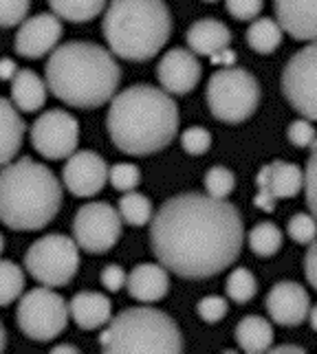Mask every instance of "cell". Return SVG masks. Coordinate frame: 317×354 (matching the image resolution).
<instances>
[{"label":"cell","mask_w":317,"mask_h":354,"mask_svg":"<svg viewBox=\"0 0 317 354\" xmlns=\"http://www.w3.org/2000/svg\"><path fill=\"white\" fill-rule=\"evenodd\" d=\"M242 218L225 198L210 194H179L152 218L150 244L167 271L185 279L218 275L238 260Z\"/></svg>","instance_id":"cell-1"},{"label":"cell","mask_w":317,"mask_h":354,"mask_svg":"<svg viewBox=\"0 0 317 354\" xmlns=\"http://www.w3.org/2000/svg\"><path fill=\"white\" fill-rule=\"evenodd\" d=\"M106 128L115 148L124 154H154L176 137L179 108L170 93L150 84H135L111 100Z\"/></svg>","instance_id":"cell-2"},{"label":"cell","mask_w":317,"mask_h":354,"mask_svg":"<svg viewBox=\"0 0 317 354\" xmlns=\"http://www.w3.org/2000/svg\"><path fill=\"white\" fill-rule=\"evenodd\" d=\"M46 86L73 108H100L111 102L121 82V68L111 51L93 42H66L48 55Z\"/></svg>","instance_id":"cell-3"},{"label":"cell","mask_w":317,"mask_h":354,"mask_svg":"<svg viewBox=\"0 0 317 354\" xmlns=\"http://www.w3.org/2000/svg\"><path fill=\"white\" fill-rule=\"evenodd\" d=\"M62 207V185L44 163L24 156L0 169V223L14 231L44 229Z\"/></svg>","instance_id":"cell-4"},{"label":"cell","mask_w":317,"mask_h":354,"mask_svg":"<svg viewBox=\"0 0 317 354\" xmlns=\"http://www.w3.org/2000/svg\"><path fill=\"white\" fill-rule=\"evenodd\" d=\"M102 31L115 55L145 62L170 40L172 16L163 0H111Z\"/></svg>","instance_id":"cell-5"},{"label":"cell","mask_w":317,"mask_h":354,"mask_svg":"<svg viewBox=\"0 0 317 354\" xmlns=\"http://www.w3.org/2000/svg\"><path fill=\"white\" fill-rule=\"evenodd\" d=\"M100 346L104 352H181L183 337L167 313L137 306L121 310L108 322Z\"/></svg>","instance_id":"cell-6"},{"label":"cell","mask_w":317,"mask_h":354,"mask_svg":"<svg viewBox=\"0 0 317 354\" xmlns=\"http://www.w3.org/2000/svg\"><path fill=\"white\" fill-rule=\"evenodd\" d=\"M260 104V84L249 71L227 66L216 71L207 82V106L218 121L242 124Z\"/></svg>","instance_id":"cell-7"},{"label":"cell","mask_w":317,"mask_h":354,"mask_svg":"<svg viewBox=\"0 0 317 354\" xmlns=\"http://www.w3.org/2000/svg\"><path fill=\"white\" fill-rule=\"evenodd\" d=\"M24 266L42 286H66L80 268V244L62 234L42 236L24 253Z\"/></svg>","instance_id":"cell-8"},{"label":"cell","mask_w":317,"mask_h":354,"mask_svg":"<svg viewBox=\"0 0 317 354\" xmlns=\"http://www.w3.org/2000/svg\"><path fill=\"white\" fill-rule=\"evenodd\" d=\"M69 317V304L57 292H53L51 286H40L20 297L16 324L27 339L44 344V341H53L62 335Z\"/></svg>","instance_id":"cell-9"},{"label":"cell","mask_w":317,"mask_h":354,"mask_svg":"<svg viewBox=\"0 0 317 354\" xmlns=\"http://www.w3.org/2000/svg\"><path fill=\"white\" fill-rule=\"evenodd\" d=\"M121 214L108 203H89L73 218V238L87 253L111 251L121 238Z\"/></svg>","instance_id":"cell-10"},{"label":"cell","mask_w":317,"mask_h":354,"mask_svg":"<svg viewBox=\"0 0 317 354\" xmlns=\"http://www.w3.org/2000/svg\"><path fill=\"white\" fill-rule=\"evenodd\" d=\"M282 93L302 117L317 121V42H309L287 62Z\"/></svg>","instance_id":"cell-11"},{"label":"cell","mask_w":317,"mask_h":354,"mask_svg":"<svg viewBox=\"0 0 317 354\" xmlns=\"http://www.w3.org/2000/svg\"><path fill=\"white\" fill-rule=\"evenodd\" d=\"M80 141V124L78 119L66 111H46L35 119L31 126V145L35 152L51 161L69 158L78 148Z\"/></svg>","instance_id":"cell-12"},{"label":"cell","mask_w":317,"mask_h":354,"mask_svg":"<svg viewBox=\"0 0 317 354\" xmlns=\"http://www.w3.org/2000/svg\"><path fill=\"white\" fill-rule=\"evenodd\" d=\"M111 174V167L106 165L104 158L91 152V150H82V152H73L62 169V183L64 187L78 198H91L95 194H100Z\"/></svg>","instance_id":"cell-13"},{"label":"cell","mask_w":317,"mask_h":354,"mask_svg":"<svg viewBox=\"0 0 317 354\" xmlns=\"http://www.w3.org/2000/svg\"><path fill=\"white\" fill-rule=\"evenodd\" d=\"M62 22L55 14H38L27 18L18 29L16 35V53L27 59H40L46 53L57 48V42L62 38Z\"/></svg>","instance_id":"cell-14"},{"label":"cell","mask_w":317,"mask_h":354,"mask_svg":"<svg viewBox=\"0 0 317 354\" xmlns=\"http://www.w3.org/2000/svg\"><path fill=\"white\" fill-rule=\"evenodd\" d=\"M158 84L170 95H188L197 88L201 80V62L194 51L185 48H170L156 66Z\"/></svg>","instance_id":"cell-15"},{"label":"cell","mask_w":317,"mask_h":354,"mask_svg":"<svg viewBox=\"0 0 317 354\" xmlns=\"http://www.w3.org/2000/svg\"><path fill=\"white\" fill-rule=\"evenodd\" d=\"M264 304L266 313L278 326H300L311 313L309 292L298 282H278Z\"/></svg>","instance_id":"cell-16"},{"label":"cell","mask_w":317,"mask_h":354,"mask_svg":"<svg viewBox=\"0 0 317 354\" xmlns=\"http://www.w3.org/2000/svg\"><path fill=\"white\" fill-rule=\"evenodd\" d=\"M275 18L296 40L317 42V0H273Z\"/></svg>","instance_id":"cell-17"},{"label":"cell","mask_w":317,"mask_h":354,"mask_svg":"<svg viewBox=\"0 0 317 354\" xmlns=\"http://www.w3.org/2000/svg\"><path fill=\"white\" fill-rule=\"evenodd\" d=\"M126 286H128V292L132 299H137L141 304H154L158 299H163L170 290L167 268L161 262L158 264H150V262L137 264L128 273Z\"/></svg>","instance_id":"cell-18"},{"label":"cell","mask_w":317,"mask_h":354,"mask_svg":"<svg viewBox=\"0 0 317 354\" xmlns=\"http://www.w3.org/2000/svg\"><path fill=\"white\" fill-rule=\"evenodd\" d=\"M255 183H258V192L271 194L275 201L293 198L304 189V172L293 163L275 161L260 169Z\"/></svg>","instance_id":"cell-19"},{"label":"cell","mask_w":317,"mask_h":354,"mask_svg":"<svg viewBox=\"0 0 317 354\" xmlns=\"http://www.w3.org/2000/svg\"><path fill=\"white\" fill-rule=\"evenodd\" d=\"M69 310L82 330H97L113 319V304L102 292L82 290L71 299Z\"/></svg>","instance_id":"cell-20"},{"label":"cell","mask_w":317,"mask_h":354,"mask_svg":"<svg viewBox=\"0 0 317 354\" xmlns=\"http://www.w3.org/2000/svg\"><path fill=\"white\" fill-rule=\"evenodd\" d=\"M188 46L190 51L197 55H207L214 57L218 53H223L231 42V31L227 29V24L214 18H203L199 22H194L188 29Z\"/></svg>","instance_id":"cell-21"},{"label":"cell","mask_w":317,"mask_h":354,"mask_svg":"<svg viewBox=\"0 0 317 354\" xmlns=\"http://www.w3.org/2000/svg\"><path fill=\"white\" fill-rule=\"evenodd\" d=\"M27 126L18 115L14 102H7L0 97V167L9 165L22 148V139Z\"/></svg>","instance_id":"cell-22"},{"label":"cell","mask_w":317,"mask_h":354,"mask_svg":"<svg viewBox=\"0 0 317 354\" xmlns=\"http://www.w3.org/2000/svg\"><path fill=\"white\" fill-rule=\"evenodd\" d=\"M46 82L31 68H20L11 80V102L22 113H35L46 104Z\"/></svg>","instance_id":"cell-23"},{"label":"cell","mask_w":317,"mask_h":354,"mask_svg":"<svg viewBox=\"0 0 317 354\" xmlns=\"http://www.w3.org/2000/svg\"><path fill=\"white\" fill-rule=\"evenodd\" d=\"M236 341L238 346L245 352H266L273 346V326L269 324V319L258 315H247L242 317L236 326Z\"/></svg>","instance_id":"cell-24"},{"label":"cell","mask_w":317,"mask_h":354,"mask_svg":"<svg viewBox=\"0 0 317 354\" xmlns=\"http://www.w3.org/2000/svg\"><path fill=\"white\" fill-rule=\"evenodd\" d=\"M287 31L273 18H255L247 29V42L255 53H273L282 44V35Z\"/></svg>","instance_id":"cell-25"},{"label":"cell","mask_w":317,"mask_h":354,"mask_svg":"<svg viewBox=\"0 0 317 354\" xmlns=\"http://www.w3.org/2000/svg\"><path fill=\"white\" fill-rule=\"evenodd\" d=\"M53 14L69 22H91L106 7V0H48Z\"/></svg>","instance_id":"cell-26"},{"label":"cell","mask_w":317,"mask_h":354,"mask_svg":"<svg viewBox=\"0 0 317 354\" xmlns=\"http://www.w3.org/2000/svg\"><path fill=\"white\" fill-rule=\"evenodd\" d=\"M117 209H119L121 218H124V223H128L132 227H143L154 218L150 198L143 196V194H137L135 189L126 192L124 196L119 198Z\"/></svg>","instance_id":"cell-27"},{"label":"cell","mask_w":317,"mask_h":354,"mask_svg":"<svg viewBox=\"0 0 317 354\" xmlns=\"http://www.w3.org/2000/svg\"><path fill=\"white\" fill-rule=\"evenodd\" d=\"M249 247L260 258H271L282 249V231L273 223H258L249 231Z\"/></svg>","instance_id":"cell-28"},{"label":"cell","mask_w":317,"mask_h":354,"mask_svg":"<svg viewBox=\"0 0 317 354\" xmlns=\"http://www.w3.org/2000/svg\"><path fill=\"white\" fill-rule=\"evenodd\" d=\"M24 290L22 268L11 260H0V306H9Z\"/></svg>","instance_id":"cell-29"},{"label":"cell","mask_w":317,"mask_h":354,"mask_svg":"<svg viewBox=\"0 0 317 354\" xmlns=\"http://www.w3.org/2000/svg\"><path fill=\"white\" fill-rule=\"evenodd\" d=\"M227 297L236 304H249L253 299V295L258 292V284H255V275L249 271V268H234L227 277Z\"/></svg>","instance_id":"cell-30"},{"label":"cell","mask_w":317,"mask_h":354,"mask_svg":"<svg viewBox=\"0 0 317 354\" xmlns=\"http://www.w3.org/2000/svg\"><path fill=\"white\" fill-rule=\"evenodd\" d=\"M234 185H236L234 172L227 167L216 165L205 174V189L214 198H227L229 194L234 192Z\"/></svg>","instance_id":"cell-31"},{"label":"cell","mask_w":317,"mask_h":354,"mask_svg":"<svg viewBox=\"0 0 317 354\" xmlns=\"http://www.w3.org/2000/svg\"><path fill=\"white\" fill-rule=\"evenodd\" d=\"M287 234L298 244H311L317 238V218L313 214H296L287 225Z\"/></svg>","instance_id":"cell-32"},{"label":"cell","mask_w":317,"mask_h":354,"mask_svg":"<svg viewBox=\"0 0 317 354\" xmlns=\"http://www.w3.org/2000/svg\"><path fill=\"white\" fill-rule=\"evenodd\" d=\"M108 180L117 192H132L141 183V169L135 163H117L111 167Z\"/></svg>","instance_id":"cell-33"},{"label":"cell","mask_w":317,"mask_h":354,"mask_svg":"<svg viewBox=\"0 0 317 354\" xmlns=\"http://www.w3.org/2000/svg\"><path fill=\"white\" fill-rule=\"evenodd\" d=\"M181 148L185 150L188 154H205L207 150L212 148V134L210 130H205L201 126H192L185 132L181 134Z\"/></svg>","instance_id":"cell-34"},{"label":"cell","mask_w":317,"mask_h":354,"mask_svg":"<svg viewBox=\"0 0 317 354\" xmlns=\"http://www.w3.org/2000/svg\"><path fill=\"white\" fill-rule=\"evenodd\" d=\"M31 0H0V27L9 29L27 20Z\"/></svg>","instance_id":"cell-35"},{"label":"cell","mask_w":317,"mask_h":354,"mask_svg":"<svg viewBox=\"0 0 317 354\" xmlns=\"http://www.w3.org/2000/svg\"><path fill=\"white\" fill-rule=\"evenodd\" d=\"M197 310H199V317L205 324H218V322L225 319L229 306H227V299L218 297V295H210V297H203L199 301Z\"/></svg>","instance_id":"cell-36"},{"label":"cell","mask_w":317,"mask_h":354,"mask_svg":"<svg viewBox=\"0 0 317 354\" xmlns=\"http://www.w3.org/2000/svg\"><path fill=\"white\" fill-rule=\"evenodd\" d=\"M287 137L296 148H313V143L317 141V132L309 124V119H298L289 126Z\"/></svg>","instance_id":"cell-37"},{"label":"cell","mask_w":317,"mask_h":354,"mask_svg":"<svg viewBox=\"0 0 317 354\" xmlns=\"http://www.w3.org/2000/svg\"><path fill=\"white\" fill-rule=\"evenodd\" d=\"M304 194H307V205L311 214L317 218V148L311 150V158L304 169Z\"/></svg>","instance_id":"cell-38"},{"label":"cell","mask_w":317,"mask_h":354,"mask_svg":"<svg viewBox=\"0 0 317 354\" xmlns=\"http://www.w3.org/2000/svg\"><path fill=\"white\" fill-rule=\"evenodd\" d=\"M225 7L229 16H234L236 20H255L264 3L262 0H225Z\"/></svg>","instance_id":"cell-39"},{"label":"cell","mask_w":317,"mask_h":354,"mask_svg":"<svg viewBox=\"0 0 317 354\" xmlns=\"http://www.w3.org/2000/svg\"><path fill=\"white\" fill-rule=\"evenodd\" d=\"M100 279H102V284H104L106 290L117 292V290H121V288L126 286L128 275H126V271L119 264H108L104 271H102Z\"/></svg>","instance_id":"cell-40"},{"label":"cell","mask_w":317,"mask_h":354,"mask_svg":"<svg viewBox=\"0 0 317 354\" xmlns=\"http://www.w3.org/2000/svg\"><path fill=\"white\" fill-rule=\"evenodd\" d=\"M304 275L309 284L317 290V240L309 244V251L304 255Z\"/></svg>","instance_id":"cell-41"},{"label":"cell","mask_w":317,"mask_h":354,"mask_svg":"<svg viewBox=\"0 0 317 354\" xmlns=\"http://www.w3.org/2000/svg\"><path fill=\"white\" fill-rule=\"evenodd\" d=\"M18 71L20 68L16 66V62L11 57H3V59H0V80H14Z\"/></svg>","instance_id":"cell-42"},{"label":"cell","mask_w":317,"mask_h":354,"mask_svg":"<svg viewBox=\"0 0 317 354\" xmlns=\"http://www.w3.org/2000/svg\"><path fill=\"white\" fill-rule=\"evenodd\" d=\"M255 207H260L262 212H273L275 198L271 196V194H266V192H258V196H255Z\"/></svg>","instance_id":"cell-43"},{"label":"cell","mask_w":317,"mask_h":354,"mask_svg":"<svg viewBox=\"0 0 317 354\" xmlns=\"http://www.w3.org/2000/svg\"><path fill=\"white\" fill-rule=\"evenodd\" d=\"M51 352H55V354H75V352H80V348L71 346V344H60V346H53Z\"/></svg>","instance_id":"cell-44"},{"label":"cell","mask_w":317,"mask_h":354,"mask_svg":"<svg viewBox=\"0 0 317 354\" xmlns=\"http://www.w3.org/2000/svg\"><path fill=\"white\" fill-rule=\"evenodd\" d=\"M273 352L275 354H284V352H293V354H302L304 352V348H300V346H278V348H273Z\"/></svg>","instance_id":"cell-45"},{"label":"cell","mask_w":317,"mask_h":354,"mask_svg":"<svg viewBox=\"0 0 317 354\" xmlns=\"http://www.w3.org/2000/svg\"><path fill=\"white\" fill-rule=\"evenodd\" d=\"M309 322H311V328L317 333V304L311 308V313H309Z\"/></svg>","instance_id":"cell-46"},{"label":"cell","mask_w":317,"mask_h":354,"mask_svg":"<svg viewBox=\"0 0 317 354\" xmlns=\"http://www.w3.org/2000/svg\"><path fill=\"white\" fill-rule=\"evenodd\" d=\"M7 348V333H5V326L0 324V352Z\"/></svg>","instance_id":"cell-47"},{"label":"cell","mask_w":317,"mask_h":354,"mask_svg":"<svg viewBox=\"0 0 317 354\" xmlns=\"http://www.w3.org/2000/svg\"><path fill=\"white\" fill-rule=\"evenodd\" d=\"M3 249H5V238H3V234H0V253H3Z\"/></svg>","instance_id":"cell-48"},{"label":"cell","mask_w":317,"mask_h":354,"mask_svg":"<svg viewBox=\"0 0 317 354\" xmlns=\"http://www.w3.org/2000/svg\"><path fill=\"white\" fill-rule=\"evenodd\" d=\"M205 3H216V0H205Z\"/></svg>","instance_id":"cell-49"}]
</instances>
